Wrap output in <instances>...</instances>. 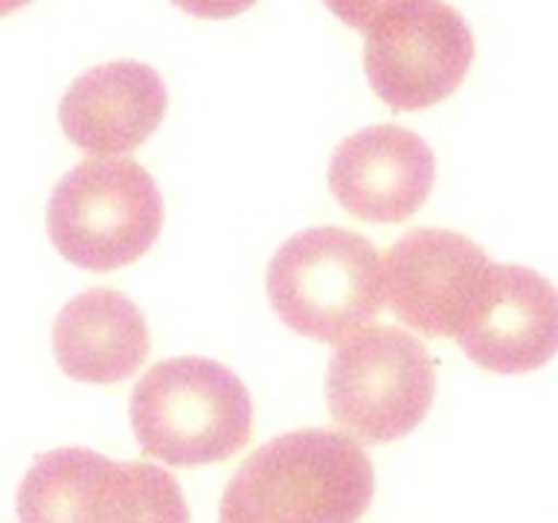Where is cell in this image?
<instances>
[{
    "instance_id": "6",
    "label": "cell",
    "mask_w": 558,
    "mask_h": 523,
    "mask_svg": "<svg viewBox=\"0 0 558 523\" xmlns=\"http://www.w3.org/2000/svg\"><path fill=\"white\" fill-rule=\"evenodd\" d=\"M436 369L425 343L396 326H366L340 340L326 373L331 418L361 442L413 434L430 413Z\"/></svg>"
},
{
    "instance_id": "8",
    "label": "cell",
    "mask_w": 558,
    "mask_h": 523,
    "mask_svg": "<svg viewBox=\"0 0 558 523\" xmlns=\"http://www.w3.org/2000/svg\"><path fill=\"white\" fill-rule=\"evenodd\" d=\"M492 259L453 230L413 227L384 253V303L425 338H453L474 312Z\"/></svg>"
},
{
    "instance_id": "9",
    "label": "cell",
    "mask_w": 558,
    "mask_h": 523,
    "mask_svg": "<svg viewBox=\"0 0 558 523\" xmlns=\"http://www.w3.org/2000/svg\"><path fill=\"white\" fill-rule=\"evenodd\" d=\"M465 357L497 375L535 373L558 355V291L538 270L495 265L453 335Z\"/></svg>"
},
{
    "instance_id": "11",
    "label": "cell",
    "mask_w": 558,
    "mask_h": 523,
    "mask_svg": "<svg viewBox=\"0 0 558 523\" xmlns=\"http://www.w3.org/2000/svg\"><path fill=\"white\" fill-rule=\"evenodd\" d=\"M169 94L143 61H108L85 70L59 105L61 131L94 157L131 155L163 122Z\"/></svg>"
},
{
    "instance_id": "5",
    "label": "cell",
    "mask_w": 558,
    "mask_h": 523,
    "mask_svg": "<svg viewBox=\"0 0 558 523\" xmlns=\"http://www.w3.org/2000/svg\"><path fill=\"white\" fill-rule=\"evenodd\" d=\"M17 523H190V509L160 465L56 448L21 479Z\"/></svg>"
},
{
    "instance_id": "3",
    "label": "cell",
    "mask_w": 558,
    "mask_h": 523,
    "mask_svg": "<svg viewBox=\"0 0 558 523\" xmlns=\"http://www.w3.org/2000/svg\"><path fill=\"white\" fill-rule=\"evenodd\" d=\"M265 288L288 329L338 343L381 312V253L347 227H308L274 253Z\"/></svg>"
},
{
    "instance_id": "12",
    "label": "cell",
    "mask_w": 558,
    "mask_h": 523,
    "mask_svg": "<svg viewBox=\"0 0 558 523\" xmlns=\"http://www.w3.org/2000/svg\"><path fill=\"white\" fill-rule=\"evenodd\" d=\"M148 349L146 317L113 288H87L52 323V352L73 381H125L146 364Z\"/></svg>"
},
{
    "instance_id": "2",
    "label": "cell",
    "mask_w": 558,
    "mask_h": 523,
    "mask_svg": "<svg viewBox=\"0 0 558 523\" xmlns=\"http://www.w3.org/2000/svg\"><path fill=\"white\" fill-rule=\"evenodd\" d=\"M129 416L140 451L174 469L230 460L253 434V401L242 378L198 355L151 366L131 390Z\"/></svg>"
},
{
    "instance_id": "1",
    "label": "cell",
    "mask_w": 558,
    "mask_h": 523,
    "mask_svg": "<svg viewBox=\"0 0 558 523\" xmlns=\"http://www.w3.org/2000/svg\"><path fill=\"white\" fill-rule=\"evenodd\" d=\"M375 471L357 439L305 427L262 445L221 495L218 523H357Z\"/></svg>"
},
{
    "instance_id": "13",
    "label": "cell",
    "mask_w": 558,
    "mask_h": 523,
    "mask_svg": "<svg viewBox=\"0 0 558 523\" xmlns=\"http://www.w3.org/2000/svg\"><path fill=\"white\" fill-rule=\"evenodd\" d=\"M329 7L331 15H338L349 29H361L366 33L369 26L384 21L392 12H399L413 0H323Z\"/></svg>"
},
{
    "instance_id": "4",
    "label": "cell",
    "mask_w": 558,
    "mask_h": 523,
    "mask_svg": "<svg viewBox=\"0 0 558 523\" xmlns=\"http://www.w3.org/2000/svg\"><path fill=\"white\" fill-rule=\"evenodd\" d=\"M163 230V195L131 157L73 166L50 195L47 233L59 256L82 270L134 265Z\"/></svg>"
},
{
    "instance_id": "14",
    "label": "cell",
    "mask_w": 558,
    "mask_h": 523,
    "mask_svg": "<svg viewBox=\"0 0 558 523\" xmlns=\"http://www.w3.org/2000/svg\"><path fill=\"white\" fill-rule=\"evenodd\" d=\"M172 3L201 21H227L247 12L256 0H172Z\"/></svg>"
},
{
    "instance_id": "7",
    "label": "cell",
    "mask_w": 558,
    "mask_h": 523,
    "mask_svg": "<svg viewBox=\"0 0 558 523\" xmlns=\"http://www.w3.org/2000/svg\"><path fill=\"white\" fill-rule=\"evenodd\" d=\"M471 61L474 35L445 0H413L366 29V82L392 111L445 102L465 82Z\"/></svg>"
},
{
    "instance_id": "10",
    "label": "cell",
    "mask_w": 558,
    "mask_h": 523,
    "mask_svg": "<svg viewBox=\"0 0 558 523\" xmlns=\"http://www.w3.org/2000/svg\"><path fill=\"white\" fill-rule=\"evenodd\" d=\"M434 181L436 157L430 146L392 122L349 134L331 151V195L357 221H408L422 209Z\"/></svg>"
},
{
    "instance_id": "15",
    "label": "cell",
    "mask_w": 558,
    "mask_h": 523,
    "mask_svg": "<svg viewBox=\"0 0 558 523\" xmlns=\"http://www.w3.org/2000/svg\"><path fill=\"white\" fill-rule=\"evenodd\" d=\"M26 3H33V0H0V17L12 15L15 9L26 7Z\"/></svg>"
}]
</instances>
